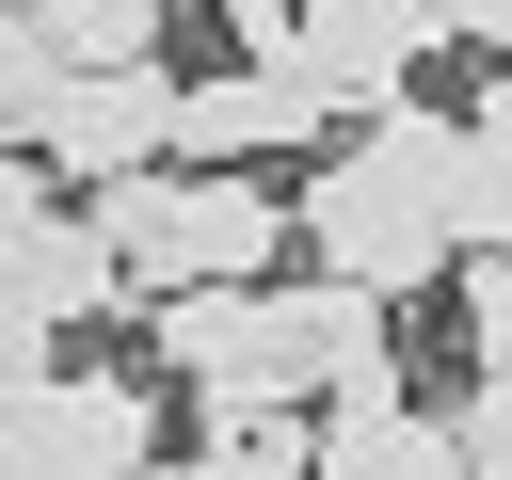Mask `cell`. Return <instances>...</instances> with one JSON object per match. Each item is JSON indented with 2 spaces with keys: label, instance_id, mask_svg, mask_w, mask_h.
<instances>
[{
  "label": "cell",
  "instance_id": "1",
  "mask_svg": "<svg viewBox=\"0 0 512 480\" xmlns=\"http://www.w3.org/2000/svg\"><path fill=\"white\" fill-rule=\"evenodd\" d=\"M288 224H304L320 272H352V288H384V304L448 288V272H464V112H432V96L352 112L336 160L288 192Z\"/></svg>",
  "mask_w": 512,
  "mask_h": 480
},
{
  "label": "cell",
  "instance_id": "2",
  "mask_svg": "<svg viewBox=\"0 0 512 480\" xmlns=\"http://www.w3.org/2000/svg\"><path fill=\"white\" fill-rule=\"evenodd\" d=\"M80 208H96V240L128 256V304H160V288H256V272L304 240L288 192H272V160H128V176H96Z\"/></svg>",
  "mask_w": 512,
  "mask_h": 480
},
{
  "label": "cell",
  "instance_id": "3",
  "mask_svg": "<svg viewBox=\"0 0 512 480\" xmlns=\"http://www.w3.org/2000/svg\"><path fill=\"white\" fill-rule=\"evenodd\" d=\"M384 320H400V304H384V288H352V272H320V256H304V272H256V320H240V368H224V384H240V400H304V416H320L336 384H384V368H400V352H384Z\"/></svg>",
  "mask_w": 512,
  "mask_h": 480
},
{
  "label": "cell",
  "instance_id": "4",
  "mask_svg": "<svg viewBox=\"0 0 512 480\" xmlns=\"http://www.w3.org/2000/svg\"><path fill=\"white\" fill-rule=\"evenodd\" d=\"M128 160H176V64H80V80H64L48 176L96 192V176H128Z\"/></svg>",
  "mask_w": 512,
  "mask_h": 480
},
{
  "label": "cell",
  "instance_id": "5",
  "mask_svg": "<svg viewBox=\"0 0 512 480\" xmlns=\"http://www.w3.org/2000/svg\"><path fill=\"white\" fill-rule=\"evenodd\" d=\"M32 432H48V480H144L176 416H160L144 368H48L32 384Z\"/></svg>",
  "mask_w": 512,
  "mask_h": 480
},
{
  "label": "cell",
  "instance_id": "6",
  "mask_svg": "<svg viewBox=\"0 0 512 480\" xmlns=\"http://www.w3.org/2000/svg\"><path fill=\"white\" fill-rule=\"evenodd\" d=\"M320 480H464V416L400 400V368L384 384H336L320 400Z\"/></svg>",
  "mask_w": 512,
  "mask_h": 480
},
{
  "label": "cell",
  "instance_id": "7",
  "mask_svg": "<svg viewBox=\"0 0 512 480\" xmlns=\"http://www.w3.org/2000/svg\"><path fill=\"white\" fill-rule=\"evenodd\" d=\"M448 48V16L432 0H304V64L336 80V112H384V96H416V64Z\"/></svg>",
  "mask_w": 512,
  "mask_h": 480
},
{
  "label": "cell",
  "instance_id": "8",
  "mask_svg": "<svg viewBox=\"0 0 512 480\" xmlns=\"http://www.w3.org/2000/svg\"><path fill=\"white\" fill-rule=\"evenodd\" d=\"M64 80H80V48L48 32V0H0V144H48Z\"/></svg>",
  "mask_w": 512,
  "mask_h": 480
},
{
  "label": "cell",
  "instance_id": "9",
  "mask_svg": "<svg viewBox=\"0 0 512 480\" xmlns=\"http://www.w3.org/2000/svg\"><path fill=\"white\" fill-rule=\"evenodd\" d=\"M464 352L512 368V240H464Z\"/></svg>",
  "mask_w": 512,
  "mask_h": 480
},
{
  "label": "cell",
  "instance_id": "10",
  "mask_svg": "<svg viewBox=\"0 0 512 480\" xmlns=\"http://www.w3.org/2000/svg\"><path fill=\"white\" fill-rule=\"evenodd\" d=\"M464 480H512V368H480L464 400Z\"/></svg>",
  "mask_w": 512,
  "mask_h": 480
},
{
  "label": "cell",
  "instance_id": "11",
  "mask_svg": "<svg viewBox=\"0 0 512 480\" xmlns=\"http://www.w3.org/2000/svg\"><path fill=\"white\" fill-rule=\"evenodd\" d=\"M432 16H448L464 48H496V64H512V0H432Z\"/></svg>",
  "mask_w": 512,
  "mask_h": 480
},
{
  "label": "cell",
  "instance_id": "12",
  "mask_svg": "<svg viewBox=\"0 0 512 480\" xmlns=\"http://www.w3.org/2000/svg\"><path fill=\"white\" fill-rule=\"evenodd\" d=\"M144 480H192V464H176V448H160V464H144Z\"/></svg>",
  "mask_w": 512,
  "mask_h": 480
}]
</instances>
